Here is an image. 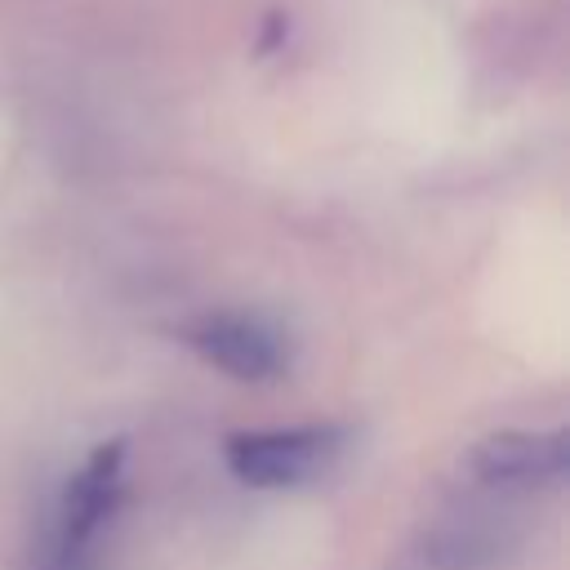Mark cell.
I'll use <instances>...</instances> for the list:
<instances>
[{
  "mask_svg": "<svg viewBox=\"0 0 570 570\" xmlns=\"http://www.w3.org/2000/svg\"><path fill=\"white\" fill-rule=\"evenodd\" d=\"M472 472L481 481H557L570 463L566 432H494L476 441Z\"/></svg>",
  "mask_w": 570,
  "mask_h": 570,
  "instance_id": "277c9868",
  "label": "cell"
},
{
  "mask_svg": "<svg viewBox=\"0 0 570 570\" xmlns=\"http://www.w3.org/2000/svg\"><path fill=\"white\" fill-rule=\"evenodd\" d=\"M347 432L334 423H303V428H263V432H232L223 441V459L236 481L254 490H285L303 485L334 463Z\"/></svg>",
  "mask_w": 570,
  "mask_h": 570,
  "instance_id": "6da1fadb",
  "label": "cell"
},
{
  "mask_svg": "<svg viewBox=\"0 0 570 570\" xmlns=\"http://www.w3.org/2000/svg\"><path fill=\"white\" fill-rule=\"evenodd\" d=\"M187 343L209 365L245 383H263L285 370L281 334L263 316H249V312H209L196 325H187Z\"/></svg>",
  "mask_w": 570,
  "mask_h": 570,
  "instance_id": "7a4b0ae2",
  "label": "cell"
},
{
  "mask_svg": "<svg viewBox=\"0 0 570 570\" xmlns=\"http://www.w3.org/2000/svg\"><path fill=\"white\" fill-rule=\"evenodd\" d=\"M40 566H45V570H94L85 548H62V543H53V539H49V548H45V561H40Z\"/></svg>",
  "mask_w": 570,
  "mask_h": 570,
  "instance_id": "5b68a950",
  "label": "cell"
},
{
  "mask_svg": "<svg viewBox=\"0 0 570 570\" xmlns=\"http://www.w3.org/2000/svg\"><path fill=\"white\" fill-rule=\"evenodd\" d=\"M120 472H125V436H111L80 463V472H71L62 503H58L53 543L89 552L94 534L107 525V517L120 503Z\"/></svg>",
  "mask_w": 570,
  "mask_h": 570,
  "instance_id": "3957f363",
  "label": "cell"
}]
</instances>
